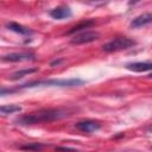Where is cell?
<instances>
[{
	"label": "cell",
	"instance_id": "12",
	"mask_svg": "<svg viewBox=\"0 0 152 152\" xmlns=\"http://www.w3.org/2000/svg\"><path fill=\"white\" fill-rule=\"evenodd\" d=\"M93 24H94V21H93V20H84V21L80 23L78 25H76V26L71 27V28L66 32V34H74V33H76V32H80V31H82V30H84V28L90 27Z\"/></svg>",
	"mask_w": 152,
	"mask_h": 152
},
{
	"label": "cell",
	"instance_id": "11",
	"mask_svg": "<svg viewBox=\"0 0 152 152\" xmlns=\"http://www.w3.org/2000/svg\"><path fill=\"white\" fill-rule=\"evenodd\" d=\"M20 110H21V107L18 104H2V106H0V115L1 116H6L10 114L20 112Z\"/></svg>",
	"mask_w": 152,
	"mask_h": 152
},
{
	"label": "cell",
	"instance_id": "1",
	"mask_svg": "<svg viewBox=\"0 0 152 152\" xmlns=\"http://www.w3.org/2000/svg\"><path fill=\"white\" fill-rule=\"evenodd\" d=\"M70 115V110L65 108H46V109H39L37 112H32L28 114H25L20 116L17 122L19 125H36V124H43V122H51L55 120H59L62 118H65Z\"/></svg>",
	"mask_w": 152,
	"mask_h": 152
},
{
	"label": "cell",
	"instance_id": "5",
	"mask_svg": "<svg viewBox=\"0 0 152 152\" xmlns=\"http://www.w3.org/2000/svg\"><path fill=\"white\" fill-rule=\"evenodd\" d=\"M5 62H23V61H32L34 59V55L31 52H13L1 57Z\"/></svg>",
	"mask_w": 152,
	"mask_h": 152
},
{
	"label": "cell",
	"instance_id": "7",
	"mask_svg": "<svg viewBox=\"0 0 152 152\" xmlns=\"http://www.w3.org/2000/svg\"><path fill=\"white\" fill-rule=\"evenodd\" d=\"M49 14L53 19L61 20V19H65V18L71 17V10L68 6H59V7H56V8L51 10L49 12Z\"/></svg>",
	"mask_w": 152,
	"mask_h": 152
},
{
	"label": "cell",
	"instance_id": "2",
	"mask_svg": "<svg viewBox=\"0 0 152 152\" xmlns=\"http://www.w3.org/2000/svg\"><path fill=\"white\" fill-rule=\"evenodd\" d=\"M84 83L83 80L80 78H63V80H44V81H34L30 83H25L19 86L15 90L19 89H25V88H33V87H40V86H46V87H78Z\"/></svg>",
	"mask_w": 152,
	"mask_h": 152
},
{
	"label": "cell",
	"instance_id": "3",
	"mask_svg": "<svg viewBox=\"0 0 152 152\" xmlns=\"http://www.w3.org/2000/svg\"><path fill=\"white\" fill-rule=\"evenodd\" d=\"M134 44H135V42L127 37H119V38H115V39L108 42L107 44H104L102 46V50L106 52H114V51L128 49V48L133 46Z\"/></svg>",
	"mask_w": 152,
	"mask_h": 152
},
{
	"label": "cell",
	"instance_id": "8",
	"mask_svg": "<svg viewBox=\"0 0 152 152\" xmlns=\"http://www.w3.org/2000/svg\"><path fill=\"white\" fill-rule=\"evenodd\" d=\"M126 68L131 71L135 72H144V71H150L152 68L151 62H134V63H128Z\"/></svg>",
	"mask_w": 152,
	"mask_h": 152
},
{
	"label": "cell",
	"instance_id": "9",
	"mask_svg": "<svg viewBox=\"0 0 152 152\" xmlns=\"http://www.w3.org/2000/svg\"><path fill=\"white\" fill-rule=\"evenodd\" d=\"M151 20H152V14H151V13H144V14H141V15H138L137 18H134V19L131 21V27L137 28V27L145 26V25L150 24Z\"/></svg>",
	"mask_w": 152,
	"mask_h": 152
},
{
	"label": "cell",
	"instance_id": "13",
	"mask_svg": "<svg viewBox=\"0 0 152 152\" xmlns=\"http://www.w3.org/2000/svg\"><path fill=\"white\" fill-rule=\"evenodd\" d=\"M37 70H38L37 68H31V69H23V70H19V71L12 74V75L10 76V80L14 81V80L21 78V77H24L25 75H30V74H32V72H36Z\"/></svg>",
	"mask_w": 152,
	"mask_h": 152
},
{
	"label": "cell",
	"instance_id": "4",
	"mask_svg": "<svg viewBox=\"0 0 152 152\" xmlns=\"http://www.w3.org/2000/svg\"><path fill=\"white\" fill-rule=\"evenodd\" d=\"M99 33L97 32H93V31H86L82 33H78L76 36H74V38L71 39V44H87L90 42H94L96 39H99Z\"/></svg>",
	"mask_w": 152,
	"mask_h": 152
},
{
	"label": "cell",
	"instance_id": "14",
	"mask_svg": "<svg viewBox=\"0 0 152 152\" xmlns=\"http://www.w3.org/2000/svg\"><path fill=\"white\" fill-rule=\"evenodd\" d=\"M44 145L43 144H39V142H33V144H28V145H25V146H21L23 150H40Z\"/></svg>",
	"mask_w": 152,
	"mask_h": 152
},
{
	"label": "cell",
	"instance_id": "10",
	"mask_svg": "<svg viewBox=\"0 0 152 152\" xmlns=\"http://www.w3.org/2000/svg\"><path fill=\"white\" fill-rule=\"evenodd\" d=\"M7 28L11 30V31H13V32H15V33L24 34V36H28V34H31V33L33 32V31L30 30L28 27H25V26L18 24V23H13V21L7 24Z\"/></svg>",
	"mask_w": 152,
	"mask_h": 152
},
{
	"label": "cell",
	"instance_id": "15",
	"mask_svg": "<svg viewBox=\"0 0 152 152\" xmlns=\"http://www.w3.org/2000/svg\"><path fill=\"white\" fill-rule=\"evenodd\" d=\"M17 91L15 89H7V88H0V96L2 95H6V94H11V93H14Z\"/></svg>",
	"mask_w": 152,
	"mask_h": 152
},
{
	"label": "cell",
	"instance_id": "6",
	"mask_svg": "<svg viewBox=\"0 0 152 152\" xmlns=\"http://www.w3.org/2000/svg\"><path fill=\"white\" fill-rule=\"evenodd\" d=\"M75 127L77 129H80L81 132H86V133H93L96 132L97 129L101 128V124L97 121H93V120H84V121H78Z\"/></svg>",
	"mask_w": 152,
	"mask_h": 152
}]
</instances>
